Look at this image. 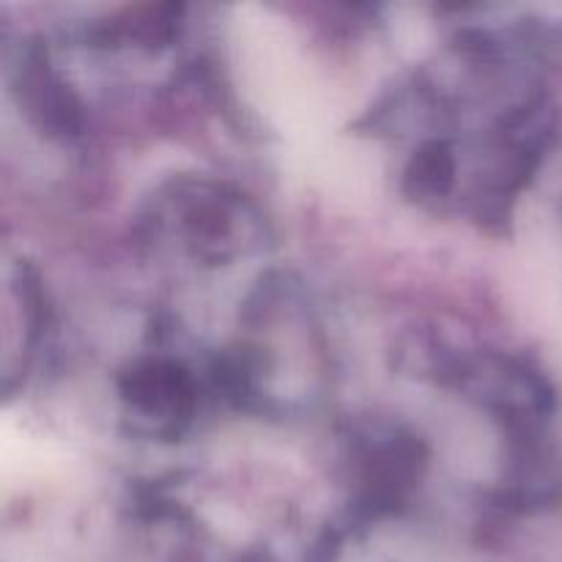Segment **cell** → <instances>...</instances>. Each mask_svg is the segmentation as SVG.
Returning a JSON list of instances; mask_svg holds the SVG:
<instances>
[{
    "label": "cell",
    "instance_id": "obj_1",
    "mask_svg": "<svg viewBox=\"0 0 562 562\" xmlns=\"http://www.w3.org/2000/svg\"><path fill=\"white\" fill-rule=\"evenodd\" d=\"M119 393L130 420L135 417L154 437H179L192 423L198 406L192 373L168 357L135 362L121 376Z\"/></svg>",
    "mask_w": 562,
    "mask_h": 562
},
{
    "label": "cell",
    "instance_id": "obj_2",
    "mask_svg": "<svg viewBox=\"0 0 562 562\" xmlns=\"http://www.w3.org/2000/svg\"><path fill=\"white\" fill-rule=\"evenodd\" d=\"M459 181V159L448 140H423L404 168V192L420 206L450 201Z\"/></svg>",
    "mask_w": 562,
    "mask_h": 562
}]
</instances>
